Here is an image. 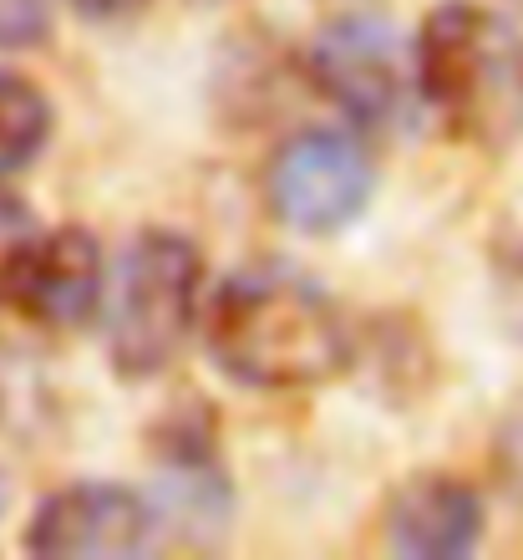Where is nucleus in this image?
<instances>
[{
  "instance_id": "nucleus-12",
  "label": "nucleus",
  "mask_w": 523,
  "mask_h": 560,
  "mask_svg": "<svg viewBox=\"0 0 523 560\" xmlns=\"http://www.w3.org/2000/svg\"><path fill=\"white\" fill-rule=\"evenodd\" d=\"M494 474L503 494L523 504V408L498 428V443H494Z\"/></svg>"
},
{
  "instance_id": "nucleus-6",
  "label": "nucleus",
  "mask_w": 523,
  "mask_h": 560,
  "mask_svg": "<svg viewBox=\"0 0 523 560\" xmlns=\"http://www.w3.org/2000/svg\"><path fill=\"white\" fill-rule=\"evenodd\" d=\"M153 510L122 485H72L41 500L26 525L36 560H132L153 546Z\"/></svg>"
},
{
  "instance_id": "nucleus-10",
  "label": "nucleus",
  "mask_w": 523,
  "mask_h": 560,
  "mask_svg": "<svg viewBox=\"0 0 523 560\" xmlns=\"http://www.w3.org/2000/svg\"><path fill=\"white\" fill-rule=\"evenodd\" d=\"M36 250H41V224H36L31 205L15 199L11 189H0V306L21 301Z\"/></svg>"
},
{
  "instance_id": "nucleus-2",
  "label": "nucleus",
  "mask_w": 523,
  "mask_h": 560,
  "mask_svg": "<svg viewBox=\"0 0 523 560\" xmlns=\"http://www.w3.org/2000/svg\"><path fill=\"white\" fill-rule=\"evenodd\" d=\"M417 92L473 148L523 138V36L503 11L478 0H442L417 36Z\"/></svg>"
},
{
  "instance_id": "nucleus-8",
  "label": "nucleus",
  "mask_w": 523,
  "mask_h": 560,
  "mask_svg": "<svg viewBox=\"0 0 523 560\" xmlns=\"http://www.w3.org/2000/svg\"><path fill=\"white\" fill-rule=\"evenodd\" d=\"M103 295H107V270L97 240L87 230L67 224L57 235H41V250L31 260V276L21 285L15 306L26 311L31 322L72 331V326H87L103 311Z\"/></svg>"
},
{
  "instance_id": "nucleus-3",
  "label": "nucleus",
  "mask_w": 523,
  "mask_h": 560,
  "mask_svg": "<svg viewBox=\"0 0 523 560\" xmlns=\"http://www.w3.org/2000/svg\"><path fill=\"white\" fill-rule=\"evenodd\" d=\"M204 260L174 230H147L122 250L107 295V357L122 377H153L183 352L199 322Z\"/></svg>"
},
{
  "instance_id": "nucleus-4",
  "label": "nucleus",
  "mask_w": 523,
  "mask_h": 560,
  "mask_svg": "<svg viewBox=\"0 0 523 560\" xmlns=\"http://www.w3.org/2000/svg\"><path fill=\"white\" fill-rule=\"evenodd\" d=\"M310 82L361 128L407 122L417 97V61L387 21L341 15L310 42Z\"/></svg>"
},
{
  "instance_id": "nucleus-5",
  "label": "nucleus",
  "mask_w": 523,
  "mask_h": 560,
  "mask_svg": "<svg viewBox=\"0 0 523 560\" xmlns=\"http://www.w3.org/2000/svg\"><path fill=\"white\" fill-rule=\"evenodd\" d=\"M377 189V163L350 133L335 128H310L295 133L290 143L270 159L264 194L280 224H290L300 235H335L346 230Z\"/></svg>"
},
{
  "instance_id": "nucleus-13",
  "label": "nucleus",
  "mask_w": 523,
  "mask_h": 560,
  "mask_svg": "<svg viewBox=\"0 0 523 560\" xmlns=\"http://www.w3.org/2000/svg\"><path fill=\"white\" fill-rule=\"evenodd\" d=\"M82 15H92V21H122V15L143 11L147 0H72Z\"/></svg>"
},
{
  "instance_id": "nucleus-14",
  "label": "nucleus",
  "mask_w": 523,
  "mask_h": 560,
  "mask_svg": "<svg viewBox=\"0 0 523 560\" xmlns=\"http://www.w3.org/2000/svg\"><path fill=\"white\" fill-rule=\"evenodd\" d=\"M519 5H523V0H519Z\"/></svg>"
},
{
  "instance_id": "nucleus-9",
  "label": "nucleus",
  "mask_w": 523,
  "mask_h": 560,
  "mask_svg": "<svg viewBox=\"0 0 523 560\" xmlns=\"http://www.w3.org/2000/svg\"><path fill=\"white\" fill-rule=\"evenodd\" d=\"M51 138V103L21 72H0V174H21Z\"/></svg>"
},
{
  "instance_id": "nucleus-11",
  "label": "nucleus",
  "mask_w": 523,
  "mask_h": 560,
  "mask_svg": "<svg viewBox=\"0 0 523 560\" xmlns=\"http://www.w3.org/2000/svg\"><path fill=\"white\" fill-rule=\"evenodd\" d=\"M51 36L46 0H0V51H31Z\"/></svg>"
},
{
  "instance_id": "nucleus-7",
  "label": "nucleus",
  "mask_w": 523,
  "mask_h": 560,
  "mask_svg": "<svg viewBox=\"0 0 523 560\" xmlns=\"http://www.w3.org/2000/svg\"><path fill=\"white\" fill-rule=\"evenodd\" d=\"M387 540L412 560H463L483 540V500L448 474L407 479L387 504Z\"/></svg>"
},
{
  "instance_id": "nucleus-1",
  "label": "nucleus",
  "mask_w": 523,
  "mask_h": 560,
  "mask_svg": "<svg viewBox=\"0 0 523 560\" xmlns=\"http://www.w3.org/2000/svg\"><path fill=\"white\" fill-rule=\"evenodd\" d=\"M209 352L218 372L260 393H295L341 377L356 357L335 295L290 266H249L209 306Z\"/></svg>"
}]
</instances>
